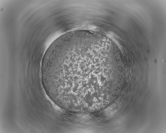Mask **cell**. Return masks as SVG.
Instances as JSON below:
<instances>
[{
  "label": "cell",
  "instance_id": "cell-1",
  "mask_svg": "<svg viewBox=\"0 0 166 133\" xmlns=\"http://www.w3.org/2000/svg\"><path fill=\"white\" fill-rule=\"evenodd\" d=\"M103 57L97 49L87 45L65 49L51 55L47 69L56 99L88 102L96 98L100 81L97 65Z\"/></svg>",
  "mask_w": 166,
  "mask_h": 133
}]
</instances>
